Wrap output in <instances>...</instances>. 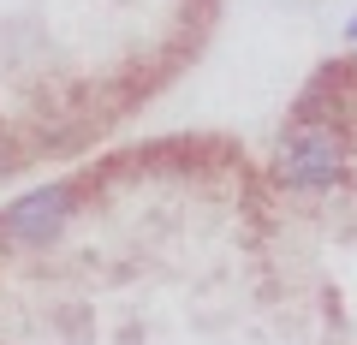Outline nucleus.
I'll use <instances>...</instances> for the list:
<instances>
[{
	"label": "nucleus",
	"mask_w": 357,
	"mask_h": 345,
	"mask_svg": "<svg viewBox=\"0 0 357 345\" xmlns=\"http://www.w3.org/2000/svg\"><path fill=\"white\" fill-rule=\"evenodd\" d=\"M345 137L333 125H292L280 143V155H274V173H280V185H292V191H328V185L345 179Z\"/></svg>",
	"instance_id": "1"
},
{
	"label": "nucleus",
	"mask_w": 357,
	"mask_h": 345,
	"mask_svg": "<svg viewBox=\"0 0 357 345\" xmlns=\"http://www.w3.org/2000/svg\"><path fill=\"white\" fill-rule=\"evenodd\" d=\"M72 215V185H42L0 215V244H48Z\"/></svg>",
	"instance_id": "2"
},
{
	"label": "nucleus",
	"mask_w": 357,
	"mask_h": 345,
	"mask_svg": "<svg viewBox=\"0 0 357 345\" xmlns=\"http://www.w3.org/2000/svg\"><path fill=\"white\" fill-rule=\"evenodd\" d=\"M345 36H351V42H357V18H351V24H345Z\"/></svg>",
	"instance_id": "3"
}]
</instances>
